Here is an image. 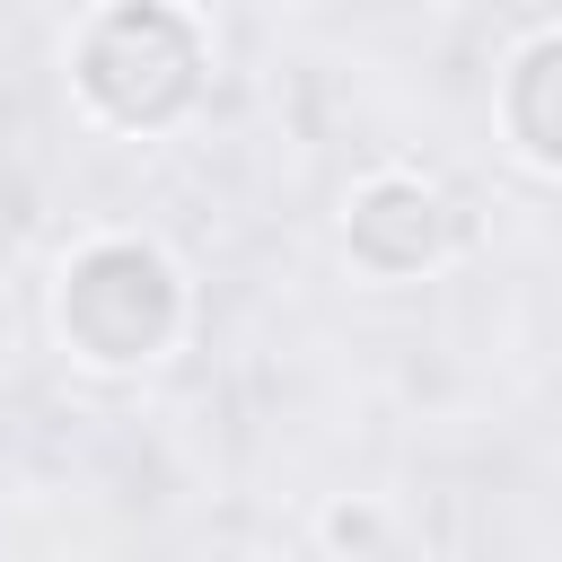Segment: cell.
<instances>
[{
  "label": "cell",
  "instance_id": "cell-1",
  "mask_svg": "<svg viewBox=\"0 0 562 562\" xmlns=\"http://www.w3.org/2000/svg\"><path fill=\"white\" fill-rule=\"evenodd\" d=\"M61 70L97 132H176L211 97V18L184 0H105L70 26Z\"/></svg>",
  "mask_w": 562,
  "mask_h": 562
},
{
  "label": "cell",
  "instance_id": "cell-2",
  "mask_svg": "<svg viewBox=\"0 0 562 562\" xmlns=\"http://www.w3.org/2000/svg\"><path fill=\"white\" fill-rule=\"evenodd\" d=\"M193 325V290H184V263L140 237V228H97L61 255L53 272V334L79 369L97 378H132V369H158Z\"/></svg>",
  "mask_w": 562,
  "mask_h": 562
},
{
  "label": "cell",
  "instance_id": "cell-3",
  "mask_svg": "<svg viewBox=\"0 0 562 562\" xmlns=\"http://www.w3.org/2000/svg\"><path fill=\"white\" fill-rule=\"evenodd\" d=\"M457 246H465V211L448 202V184L413 167H378L342 193V255L360 281H430Z\"/></svg>",
  "mask_w": 562,
  "mask_h": 562
},
{
  "label": "cell",
  "instance_id": "cell-4",
  "mask_svg": "<svg viewBox=\"0 0 562 562\" xmlns=\"http://www.w3.org/2000/svg\"><path fill=\"white\" fill-rule=\"evenodd\" d=\"M492 114H501V140L527 176H562V18H536L509 44Z\"/></svg>",
  "mask_w": 562,
  "mask_h": 562
},
{
  "label": "cell",
  "instance_id": "cell-5",
  "mask_svg": "<svg viewBox=\"0 0 562 562\" xmlns=\"http://www.w3.org/2000/svg\"><path fill=\"white\" fill-rule=\"evenodd\" d=\"M386 536H395V527H386V509H378L369 492H342V501L316 509V544H325L334 562H378Z\"/></svg>",
  "mask_w": 562,
  "mask_h": 562
}]
</instances>
